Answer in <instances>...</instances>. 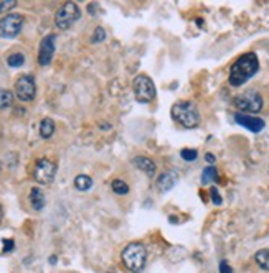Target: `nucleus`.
<instances>
[{"label":"nucleus","instance_id":"obj_30","mask_svg":"<svg viewBox=\"0 0 269 273\" xmlns=\"http://www.w3.org/2000/svg\"><path fill=\"white\" fill-rule=\"evenodd\" d=\"M0 171H2V165H0Z\"/></svg>","mask_w":269,"mask_h":273},{"label":"nucleus","instance_id":"obj_24","mask_svg":"<svg viewBox=\"0 0 269 273\" xmlns=\"http://www.w3.org/2000/svg\"><path fill=\"white\" fill-rule=\"evenodd\" d=\"M17 5V0H0V13L12 10Z\"/></svg>","mask_w":269,"mask_h":273},{"label":"nucleus","instance_id":"obj_16","mask_svg":"<svg viewBox=\"0 0 269 273\" xmlns=\"http://www.w3.org/2000/svg\"><path fill=\"white\" fill-rule=\"evenodd\" d=\"M91 186H93V179L86 175H78L75 178V188L80 189V191H88L91 189Z\"/></svg>","mask_w":269,"mask_h":273},{"label":"nucleus","instance_id":"obj_26","mask_svg":"<svg viewBox=\"0 0 269 273\" xmlns=\"http://www.w3.org/2000/svg\"><path fill=\"white\" fill-rule=\"evenodd\" d=\"M12 250H14V241H12V239L4 241V254H9Z\"/></svg>","mask_w":269,"mask_h":273},{"label":"nucleus","instance_id":"obj_8","mask_svg":"<svg viewBox=\"0 0 269 273\" xmlns=\"http://www.w3.org/2000/svg\"><path fill=\"white\" fill-rule=\"evenodd\" d=\"M55 175H56V165L53 162H50L47 158L38 160L33 170V178L37 183L50 184L55 179Z\"/></svg>","mask_w":269,"mask_h":273},{"label":"nucleus","instance_id":"obj_6","mask_svg":"<svg viewBox=\"0 0 269 273\" xmlns=\"http://www.w3.org/2000/svg\"><path fill=\"white\" fill-rule=\"evenodd\" d=\"M134 92L136 99L142 104H147L155 99V86L152 79L146 74H141L134 79Z\"/></svg>","mask_w":269,"mask_h":273},{"label":"nucleus","instance_id":"obj_4","mask_svg":"<svg viewBox=\"0 0 269 273\" xmlns=\"http://www.w3.org/2000/svg\"><path fill=\"white\" fill-rule=\"evenodd\" d=\"M233 102L236 109H240L241 112H249V114H256L262 109V96L253 89L236 96Z\"/></svg>","mask_w":269,"mask_h":273},{"label":"nucleus","instance_id":"obj_18","mask_svg":"<svg viewBox=\"0 0 269 273\" xmlns=\"http://www.w3.org/2000/svg\"><path fill=\"white\" fill-rule=\"evenodd\" d=\"M212 181H218V171H216L215 166H208V168L203 170V176H201V183L208 184Z\"/></svg>","mask_w":269,"mask_h":273},{"label":"nucleus","instance_id":"obj_17","mask_svg":"<svg viewBox=\"0 0 269 273\" xmlns=\"http://www.w3.org/2000/svg\"><path fill=\"white\" fill-rule=\"evenodd\" d=\"M55 132V122L51 119H43L40 124V135L43 138H50Z\"/></svg>","mask_w":269,"mask_h":273},{"label":"nucleus","instance_id":"obj_25","mask_svg":"<svg viewBox=\"0 0 269 273\" xmlns=\"http://www.w3.org/2000/svg\"><path fill=\"white\" fill-rule=\"evenodd\" d=\"M210 194H212V199H213V203H215L216 206H220V204L223 203V199H221L220 192H218V189H216V188L210 189Z\"/></svg>","mask_w":269,"mask_h":273},{"label":"nucleus","instance_id":"obj_28","mask_svg":"<svg viewBox=\"0 0 269 273\" xmlns=\"http://www.w3.org/2000/svg\"><path fill=\"white\" fill-rule=\"evenodd\" d=\"M205 160L210 163V165H213L215 163V155H212V153H207L205 155Z\"/></svg>","mask_w":269,"mask_h":273},{"label":"nucleus","instance_id":"obj_14","mask_svg":"<svg viewBox=\"0 0 269 273\" xmlns=\"http://www.w3.org/2000/svg\"><path fill=\"white\" fill-rule=\"evenodd\" d=\"M30 203H31V208L37 211L45 208V194L40 188H33L30 191Z\"/></svg>","mask_w":269,"mask_h":273},{"label":"nucleus","instance_id":"obj_13","mask_svg":"<svg viewBox=\"0 0 269 273\" xmlns=\"http://www.w3.org/2000/svg\"><path fill=\"white\" fill-rule=\"evenodd\" d=\"M132 163L136 168H139L141 171H144L149 178H152L155 175V171H157V166L154 163V160H150L149 157H136L132 160Z\"/></svg>","mask_w":269,"mask_h":273},{"label":"nucleus","instance_id":"obj_20","mask_svg":"<svg viewBox=\"0 0 269 273\" xmlns=\"http://www.w3.org/2000/svg\"><path fill=\"white\" fill-rule=\"evenodd\" d=\"M111 188H113V191L116 192V194H121V196L129 192V186H127V183H124L122 179H114L113 184H111Z\"/></svg>","mask_w":269,"mask_h":273},{"label":"nucleus","instance_id":"obj_3","mask_svg":"<svg viewBox=\"0 0 269 273\" xmlns=\"http://www.w3.org/2000/svg\"><path fill=\"white\" fill-rule=\"evenodd\" d=\"M122 262L130 273H141L147 262V250L141 242H130L122 250Z\"/></svg>","mask_w":269,"mask_h":273},{"label":"nucleus","instance_id":"obj_15","mask_svg":"<svg viewBox=\"0 0 269 273\" xmlns=\"http://www.w3.org/2000/svg\"><path fill=\"white\" fill-rule=\"evenodd\" d=\"M254 260H256V263H258L262 270L269 271V249H262L259 252H256Z\"/></svg>","mask_w":269,"mask_h":273},{"label":"nucleus","instance_id":"obj_27","mask_svg":"<svg viewBox=\"0 0 269 273\" xmlns=\"http://www.w3.org/2000/svg\"><path fill=\"white\" fill-rule=\"evenodd\" d=\"M220 273H233V270H231V267L228 265V262L223 260V262L220 263Z\"/></svg>","mask_w":269,"mask_h":273},{"label":"nucleus","instance_id":"obj_10","mask_svg":"<svg viewBox=\"0 0 269 273\" xmlns=\"http://www.w3.org/2000/svg\"><path fill=\"white\" fill-rule=\"evenodd\" d=\"M55 42H56L55 35H48L42 40L40 53H38V63H40L42 66H47L51 63V58H53V55H55Z\"/></svg>","mask_w":269,"mask_h":273},{"label":"nucleus","instance_id":"obj_2","mask_svg":"<svg viewBox=\"0 0 269 273\" xmlns=\"http://www.w3.org/2000/svg\"><path fill=\"white\" fill-rule=\"evenodd\" d=\"M172 119L185 129H195L200 124V112L196 105L190 101H180L174 104Z\"/></svg>","mask_w":269,"mask_h":273},{"label":"nucleus","instance_id":"obj_5","mask_svg":"<svg viewBox=\"0 0 269 273\" xmlns=\"http://www.w3.org/2000/svg\"><path fill=\"white\" fill-rule=\"evenodd\" d=\"M81 12L78 9V5L73 2H66L60 10L56 12V17H55V23L60 30H68L71 28L78 18H80Z\"/></svg>","mask_w":269,"mask_h":273},{"label":"nucleus","instance_id":"obj_29","mask_svg":"<svg viewBox=\"0 0 269 273\" xmlns=\"http://www.w3.org/2000/svg\"><path fill=\"white\" fill-rule=\"evenodd\" d=\"M2 217H4V211H2V206H0V222H2Z\"/></svg>","mask_w":269,"mask_h":273},{"label":"nucleus","instance_id":"obj_19","mask_svg":"<svg viewBox=\"0 0 269 273\" xmlns=\"http://www.w3.org/2000/svg\"><path fill=\"white\" fill-rule=\"evenodd\" d=\"M14 102V94L7 89H0V110L7 109Z\"/></svg>","mask_w":269,"mask_h":273},{"label":"nucleus","instance_id":"obj_1","mask_svg":"<svg viewBox=\"0 0 269 273\" xmlns=\"http://www.w3.org/2000/svg\"><path fill=\"white\" fill-rule=\"evenodd\" d=\"M259 69V61L258 56L254 53H246L238 58L231 69H229V84L233 88H238V86H243L248 79H251L256 72Z\"/></svg>","mask_w":269,"mask_h":273},{"label":"nucleus","instance_id":"obj_21","mask_svg":"<svg viewBox=\"0 0 269 273\" xmlns=\"http://www.w3.org/2000/svg\"><path fill=\"white\" fill-rule=\"evenodd\" d=\"M23 63H25V56L22 55V53H15V55L7 58V64L10 66V68H20Z\"/></svg>","mask_w":269,"mask_h":273},{"label":"nucleus","instance_id":"obj_11","mask_svg":"<svg viewBox=\"0 0 269 273\" xmlns=\"http://www.w3.org/2000/svg\"><path fill=\"white\" fill-rule=\"evenodd\" d=\"M234 121H236V124H240V125H243V127H246L248 130H251L253 134H259V132L266 127V124L262 119L251 117V115H246V114H236Z\"/></svg>","mask_w":269,"mask_h":273},{"label":"nucleus","instance_id":"obj_7","mask_svg":"<svg viewBox=\"0 0 269 273\" xmlns=\"http://www.w3.org/2000/svg\"><path fill=\"white\" fill-rule=\"evenodd\" d=\"M23 17L18 13H10L0 20V36L2 38H15L22 30Z\"/></svg>","mask_w":269,"mask_h":273},{"label":"nucleus","instance_id":"obj_9","mask_svg":"<svg viewBox=\"0 0 269 273\" xmlns=\"http://www.w3.org/2000/svg\"><path fill=\"white\" fill-rule=\"evenodd\" d=\"M15 94L17 97L20 99V101H33L35 99V94H37V84H35V79L25 74V76H20L17 79L15 83Z\"/></svg>","mask_w":269,"mask_h":273},{"label":"nucleus","instance_id":"obj_12","mask_svg":"<svg viewBox=\"0 0 269 273\" xmlns=\"http://www.w3.org/2000/svg\"><path fill=\"white\" fill-rule=\"evenodd\" d=\"M177 181H179V176H177L175 171H165L159 176V179H157V188H159L162 192H165V191L172 189L177 184Z\"/></svg>","mask_w":269,"mask_h":273},{"label":"nucleus","instance_id":"obj_22","mask_svg":"<svg viewBox=\"0 0 269 273\" xmlns=\"http://www.w3.org/2000/svg\"><path fill=\"white\" fill-rule=\"evenodd\" d=\"M180 157L185 160V162H195L196 157H198V151L193 148H183L180 151Z\"/></svg>","mask_w":269,"mask_h":273},{"label":"nucleus","instance_id":"obj_23","mask_svg":"<svg viewBox=\"0 0 269 273\" xmlns=\"http://www.w3.org/2000/svg\"><path fill=\"white\" fill-rule=\"evenodd\" d=\"M104 38H106V31H104V28H101V26H97V28L94 30L93 38H91V42H93V43H101V42H104Z\"/></svg>","mask_w":269,"mask_h":273}]
</instances>
